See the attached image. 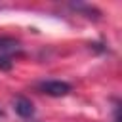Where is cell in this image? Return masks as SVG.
I'll list each match as a JSON object with an SVG mask.
<instances>
[{
	"instance_id": "6da1fadb",
	"label": "cell",
	"mask_w": 122,
	"mask_h": 122,
	"mask_svg": "<svg viewBox=\"0 0 122 122\" xmlns=\"http://www.w3.org/2000/svg\"><path fill=\"white\" fill-rule=\"evenodd\" d=\"M38 90L50 97H65L72 88L69 82H63V80H44L38 84Z\"/></svg>"
},
{
	"instance_id": "7a4b0ae2",
	"label": "cell",
	"mask_w": 122,
	"mask_h": 122,
	"mask_svg": "<svg viewBox=\"0 0 122 122\" xmlns=\"http://www.w3.org/2000/svg\"><path fill=\"white\" fill-rule=\"evenodd\" d=\"M13 109H15V112H17L21 118H32V116H34V105H32V101L27 99V97H23V95L15 97Z\"/></svg>"
},
{
	"instance_id": "3957f363",
	"label": "cell",
	"mask_w": 122,
	"mask_h": 122,
	"mask_svg": "<svg viewBox=\"0 0 122 122\" xmlns=\"http://www.w3.org/2000/svg\"><path fill=\"white\" fill-rule=\"evenodd\" d=\"M21 44L15 38L10 36H0V53H10V51H19Z\"/></svg>"
},
{
	"instance_id": "277c9868",
	"label": "cell",
	"mask_w": 122,
	"mask_h": 122,
	"mask_svg": "<svg viewBox=\"0 0 122 122\" xmlns=\"http://www.w3.org/2000/svg\"><path fill=\"white\" fill-rule=\"evenodd\" d=\"M11 67H13V61L8 55H0V71H11Z\"/></svg>"
},
{
	"instance_id": "5b68a950",
	"label": "cell",
	"mask_w": 122,
	"mask_h": 122,
	"mask_svg": "<svg viewBox=\"0 0 122 122\" xmlns=\"http://www.w3.org/2000/svg\"><path fill=\"white\" fill-rule=\"evenodd\" d=\"M2 116H4V111H2V109H0V118H2Z\"/></svg>"
}]
</instances>
